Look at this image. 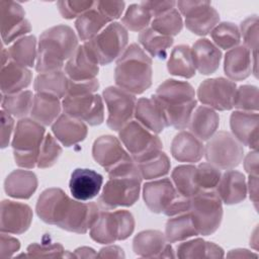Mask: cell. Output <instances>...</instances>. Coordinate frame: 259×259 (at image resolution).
Returning <instances> with one entry per match:
<instances>
[{
	"instance_id": "cell-1",
	"label": "cell",
	"mask_w": 259,
	"mask_h": 259,
	"mask_svg": "<svg viewBox=\"0 0 259 259\" xmlns=\"http://www.w3.org/2000/svg\"><path fill=\"white\" fill-rule=\"evenodd\" d=\"M78 47V36L72 27L58 24L46 29L39 35L35 70L39 74L60 71Z\"/></svg>"
},
{
	"instance_id": "cell-2",
	"label": "cell",
	"mask_w": 259,
	"mask_h": 259,
	"mask_svg": "<svg viewBox=\"0 0 259 259\" xmlns=\"http://www.w3.org/2000/svg\"><path fill=\"white\" fill-rule=\"evenodd\" d=\"M154 98L160 104L167 126L184 130L196 107L195 91L186 81L168 79L157 88Z\"/></svg>"
},
{
	"instance_id": "cell-3",
	"label": "cell",
	"mask_w": 259,
	"mask_h": 259,
	"mask_svg": "<svg viewBox=\"0 0 259 259\" xmlns=\"http://www.w3.org/2000/svg\"><path fill=\"white\" fill-rule=\"evenodd\" d=\"M152 59L138 44H131L117 59L114 81L117 87L136 95L152 85Z\"/></svg>"
},
{
	"instance_id": "cell-4",
	"label": "cell",
	"mask_w": 259,
	"mask_h": 259,
	"mask_svg": "<svg viewBox=\"0 0 259 259\" xmlns=\"http://www.w3.org/2000/svg\"><path fill=\"white\" fill-rule=\"evenodd\" d=\"M45 126L32 118H21L17 121L11 146L17 166L32 169L37 166L39 148L45 138Z\"/></svg>"
},
{
	"instance_id": "cell-5",
	"label": "cell",
	"mask_w": 259,
	"mask_h": 259,
	"mask_svg": "<svg viewBox=\"0 0 259 259\" xmlns=\"http://www.w3.org/2000/svg\"><path fill=\"white\" fill-rule=\"evenodd\" d=\"M135 230L133 214L125 209L100 210L89 231L91 239L99 244H111L127 239Z\"/></svg>"
},
{
	"instance_id": "cell-6",
	"label": "cell",
	"mask_w": 259,
	"mask_h": 259,
	"mask_svg": "<svg viewBox=\"0 0 259 259\" xmlns=\"http://www.w3.org/2000/svg\"><path fill=\"white\" fill-rule=\"evenodd\" d=\"M188 212L198 235L209 236L221 226L223 202L214 189L201 190L190 198Z\"/></svg>"
},
{
	"instance_id": "cell-7",
	"label": "cell",
	"mask_w": 259,
	"mask_h": 259,
	"mask_svg": "<svg viewBox=\"0 0 259 259\" xmlns=\"http://www.w3.org/2000/svg\"><path fill=\"white\" fill-rule=\"evenodd\" d=\"M127 42V29L119 22H111L84 46L99 65L105 66L123 54Z\"/></svg>"
},
{
	"instance_id": "cell-8",
	"label": "cell",
	"mask_w": 259,
	"mask_h": 259,
	"mask_svg": "<svg viewBox=\"0 0 259 259\" xmlns=\"http://www.w3.org/2000/svg\"><path fill=\"white\" fill-rule=\"evenodd\" d=\"M142 179L140 173L109 177L99 195V204L104 209L132 206L139 199Z\"/></svg>"
},
{
	"instance_id": "cell-9",
	"label": "cell",
	"mask_w": 259,
	"mask_h": 259,
	"mask_svg": "<svg viewBox=\"0 0 259 259\" xmlns=\"http://www.w3.org/2000/svg\"><path fill=\"white\" fill-rule=\"evenodd\" d=\"M203 156L219 169L231 170L242 162L244 148L231 133L221 131L207 140Z\"/></svg>"
},
{
	"instance_id": "cell-10",
	"label": "cell",
	"mask_w": 259,
	"mask_h": 259,
	"mask_svg": "<svg viewBox=\"0 0 259 259\" xmlns=\"http://www.w3.org/2000/svg\"><path fill=\"white\" fill-rule=\"evenodd\" d=\"M121 144L136 163L162 149L160 138L146 128L138 120H131L118 131Z\"/></svg>"
},
{
	"instance_id": "cell-11",
	"label": "cell",
	"mask_w": 259,
	"mask_h": 259,
	"mask_svg": "<svg viewBox=\"0 0 259 259\" xmlns=\"http://www.w3.org/2000/svg\"><path fill=\"white\" fill-rule=\"evenodd\" d=\"M102 96L108 112L106 124L110 130L118 132L133 120L137 104L136 96L117 86L105 88Z\"/></svg>"
},
{
	"instance_id": "cell-12",
	"label": "cell",
	"mask_w": 259,
	"mask_h": 259,
	"mask_svg": "<svg viewBox=\"0 0 259 259\" xmlns=\"http://www.w3.org/2000/svg\"><path fill=\"white\" fill-rule=\"evenodd\" d=\"M178 11L185 17L186 28L196 35H206L220 21L219 12L208 1H178Z\"/></svg>"
},
{
	"instance_id": "cell-13",
	"label": "cell",
	"mask_w": 259,
	"mask_h": 259,
	"mask_svg": "<svg viewBox=\"0 0 259 259\" xmlns=\"http://www.w3.org/2000/svg\"><path fill=\"white\" fill-rule=\"evenodd\" d=\"M64 113L89 125H99L104 120L102 97L95 93L66 95L62 100Z\"/></svg>"
},
{
	"instance_id": "cell-14",
	"label": "cell",
	"mask_w": 259,
	"mask_h": 259,
	"mask_svg": "<svg viewBox=\"0 0 259 259\" xmlns=\"http://www.w3.org/2000/svg\"><path fill=\"white\" fill-rule=\"evenodd\" d=\"M236 89V83L227 78H210L200 83L197 89V98L203 105L213 110H230L233 108Z\"/></svg>"
},
{
	"instance_id": "cell-15",
	"label": "cell",
	"mask_w": 259,
	"mask_h": 259,
	"mask_svg": "<svg viewBox=\"0 0 259 259\" xmlns=\"http://www.w3.org/2000/svg\"><path fill=\"white\" fill-rule=\"evenodd\" d=\"M1 36L4 45H9L31 31L22 6L14 1H0Z\"/></svg>"
},
{
	"instance_id": "cell-16",
	"label": "cell",
	"mask_w": 259,
	"mask_h": 259,
	"mask_svg": "<svg viewBox=\"0 0 259 259\" xmlns=\"http://www.w3.org/2000/svg\"><path fill=\"white\" fill-rule=\"evenodd\" d=\"M92 156L93 159L105 169L107 174L134 160L130 153L124 150L119 139L110 135L101 136L94 141Z\"/></svg>"
},
{
	"instance_id": "cell-17",
	"label": "cell",
	"mask_w": 259,
	"mask_h": 259,
	"mask_svg": "<svg viewBox=\"0 0 259 259\" xmlns=\"http://www.w3.org/2000/svg\"><path fill=\"white\" fill-rule=\"evenodd\" d=\"M99 212L100 210L95 202H82L71 198L58 227L68 232L85 234L95 223Z\"/></svg>"
},
{
	"instance_id": "cell-18",
	"label": "cell",
	"mask_w": 259,
	"mask_h": 259,
	"mask_svg": "<svg viewBox=\"0 0 259 259\" xmlns=\"http://www.w3.org/2000/svg\"><path fill=\"white\" fill-rule=\"evenodd\" d=\"M71 198L58 187L44 190L38 196L35 210L37 217L46 224L58 227L62 221Z\"/></svg>"
},
{
	"instance_id": "cell-19",
	"label": "cell",
	"mask_w": 259,
	"mask_h": 259,
	"mask_svg": "<svg viewBox=\"0 0 259 259\" xmlns=\"http://www.w3.org/2000/svg\"><path fill=\"white\" fill-rule=\"evenodd\" d=\"M179 194L169 178L153 180L143 186L145 204L154 213H164Z\"/></svg>"
},
{
	"instance_id": "cell-20",
	"label": "cell",
	"mask_w": 259,
	"mask_h": 259,
	"mask_svg": "<svg viewBox=\"0 0 259 259\" xmlns=\"http://www.w3.org/2000/svg\"><path fill=\"white\" fill-rule=\"evenodd\" d=\"M134 252L144 258H174L172 246L165 235L158 230H146L136 235L133 241Z\"/></svg>"
},
{
	"instance_id": "cell-21",
	"label": "cell",
	"mask_w": 259,
	"mask_h": 259,
	"mask_svg": "<svg viewBox=\"0 0 259 259\" xmlns=\"http://www.w3.org/2000/svg\"><path fill=\"white\" fill-rule=\"evenodd\" d=\"M32 222V210L29 205L17 201L4 199L1 202L2 233L13 235L23 234L28 230Z\"/></svg>"
},
{
	"instance_id": "cell-22",
	"label": "cell",
	"mask_w": 259,
	"mask_h": 259,
	"mask_svg": "<svg viewBox=\"0 0 259 259\" xmlns=\"http://www.w3.org/2000/svg\"><path fill=\"white\" fill-rule=\"evenodd\" d=\"M102 184L101 174L91 169L77 168L71 174L69 188L75 199L87 201L99 194Z\"/></svg>"
},
{
	"instance_id": "cell-23",
	"label": "cell",
	"mask_w": 259,
	"mask_h": 259,
	"mask_svg": "<svg viewBox=\"0 0 259 259\" xmlns=\"http://www.w3.org/2000/svg\"><path fill=\"white\" fill-rule=\"evenodd\" d=\"M232 135L239 143L253 150L258 148V113L237 110L231 114Z\"/></svg>"
},
{
	"instance_id": "cell-24",
	"label": "cell",
	"mask_w": 259,
	"mask_h": 259,
	"mask_svg": "<svg viewBox=\"0 0 259 259\" xmlns=\"http://www.w3.org/2000/svg\"><path fill=\"white\" fill-rule=\"evenodd\" d=\"M99 72V64L87 48L79 46L73 56L65 64V73L72 81L95 79Z\"/></svg>"
},
{
	"instance_id": "cell-25",
	"label": "cell",
	"mask_w": 259,
	"mask_h": 259,
	"mask_svg": "<svg viewBox=\"0 0 259 259\" xmlns=\"http://www.w3.org/2000/svg\"><path fill=\"white\" fill-rule=\"evenodd\" d=\"M214 190L225 204L240 203L245 200L248 192L246 178L243 173L237 170H227L222 174Z\"/></svg>"
},
{
	"instance_id": "cell-26",
	"label": "cell",
	"mask_w": 259,
	"mask_h": 259,
	"mask_svg": "<svg viewBox=\"0 0 259 259\" xmlns=\"http://www.w3.org/2000/svg\"><path fill=\"white\" fill-rule=\"evenodd\" d=\"M190 49L194 68L200 74L210 75L219 69L222 52L209 39L199 38Z\"/></svg>"
},
{
	"instance_id": "cell-27",
	"label": "cell",
	"mask_w": 259,
	"mask_h": 259,
	"mask_svg": "<svg viewBox=\"0 0 259 259\" xmlns=\"http://www.w3.org/2000/svg\"><path fill=\"white\" fill-rule=\"evenodd\" d=\"M55 138L65 147L74 146L85 140L88 128L87 124L66 113L61 114L52 124Z\"/></svg>"
},
{
	"instance_id": "cell-28",
	"label": "cell",
	"mask_w": 259,
	"mask_h": 259,
	"mask_svg": "<svg viewBox=\"0 0 259 259\" xmlns=\"http://www.w3.org/2000/svg\"><path fill=\"white\" fill-rule=\"evenodd\" d=\"M171 154L178 162L196 163L204 154V145L190 132L181 131L172 140Z\"/></svg>"
},
{
	"instance_id": "cell-29",
	"label": "cell",
	"mask_w": 259,
	"mask_h": 259,
	"mask_svg": "<svg viewBox=\"0 0 259 259\" xmlns=\"http://www.w3.org/2000/svg\"><path fill=\"white\" fill-rule=\"evenodd\" d=\"M224 71L233 82L248 78L252 73V52L245 46L229 50L225 55Z\"/></svg>"
},
{
	"instance_id": "cell-30",
	"label": "cell",
	"mask_w": 259,
	"mask_h": 259,
	"mask_svg": "<svg viewBox=\"0 0 259 259\" xmlns=\"http://www.w3.org/2000/svg\"><path fill=\"white\" fill-rule=\"evenodd\" d=\"M31 71L15 62L8 61L1 65L0 84L2 94H14L23 91L31 82Z\"/></svg>"
},
{
	"instance_id": "cell-31",
	"label": "cell",
	"mask_w": 259,
	"mask_h": 259,
	"mask_svg": "<svg viewBox=\"0 0 259 259\" xmlns=\"http://www.w3.org/2000/svg\"><path fill=\"white\" fill-rule=\"evenodd\" d=\"M135 117L141 124L156 135L162 133L167 127L162 108L154 96H151V98L143 97L137 100Z\"/></svg>"
},
{
	"instance_id": "cell-32",
	"label": "cell",
	"mask_w": 259,
	"mask_h": 259,
	"mask_svg": "<svg viewBox=\"0 0 259 259\" xmlns=\"http://www.w3.org/2000/svg\"><path fill=\"white\" fill-rule=\"evenodd\" d=\"M219 125V114L215 110L205 105L195 107L188 123L189 132L200 141L209 140L217 133Z\"/></svg>"
},
{
	"instance_id": "cell-33",
	"label": "cell",
	"mask_w": 259,
	"mask_h": 259,
	"mask_svg": "<svg viewBox=\"0 0 259 259\" xmlns=\"http://www.w3.org/2000/svg\"><path fill=\"white\" fill-rule=\"evenodd\" d=\"M37 188V177L32 171L17 169L8 174L4 181V190L8 196L28 199Z\"/></svg>"
},
{
	"instance_id": "cell-34",
	"label": "cell",
	"mask_w": 259,
	"mask_h": 259,
	"mask_svg": "<svg viewBox=\"0 0 259 259\" xmlns=\"http://www.w3.org/2000/svg\"><path fill=\"white\" fill-rule=\"evenodd\" d=\"M62 101L60 98L45 92H36L30 111L31 118L44 126L53 124L61 115Z\"/></svg>"
},
{
	"instance_id": "cell-35",
	"label": "cell",
	"mask_w": 259,
	"mask_h": 259,
	"mask_svg": "<svg viewBox=\"0 0 259 259\" xmlns=\"http://www.w3.org/2000/svg\"><path fill=\"white\" fill-rule=\"evenodd\" d=\"M109 23L111 22L96 8L94 4L92 8L81 14L75 21L78 38L84 42L88 41L96 36Z\"/></svg>"
},
{
	"instance_id": "cell-36",
	"label": "cell",
	"mask_w": 259,
	"mask_h": 259,
	"mask_svg": "<svg viewBox=\"0 0 259 259\" xmlns=\"http://www.w3.org/2000/svg\"><path fill=\"white\" fill-rule=\"evenodd\" d=\"M224 256L225 252L222 247L200 238L179 244L175 255L178 258H222Z\"/></svg>"
},
{
	"instance_id": "cell-37",
	"label": "cell",
	"mask_w": 259,
	"mask_h": 259,
	"mask_svg": "<svg viewBox=\"0 0 259 259\" xmlns=\"http://www.w3.org/2000/svg\"><path fill=\"white\" fill-rule=\"evenodd\" d=\"M167 70L171 75L192 78L195 75V68L191 57V49L187 45L176 46L169 57Z\"/></svg>"
},
{
	"instance_id": "cell-38",
	"label": "cell",
	"mask_w": 259,
	"mask_h": 259,
	"mask_svg": "<svg viewBox=\"0 0 259 259\" xmlns=\"http://www.w3.org/2000/svg\"><path fill=\"white\" fill-rule=\"evenodd\" d=\"M69 78L62 70L48 73H40L34 80V90L53 94L57 97L64 98L68 92Z\"/></svg>"
},
{
	"instance_id": "cell-39",
	"label": "cell",
	"mask_w": 259,
	"mask_h": 259,
	"mask_svg": "<svg viewBox=\"0 0 259 259\" xmlns=\"http://www.w3.org/2000/svg\"><path fill=\"white\" fill-rule=\"evenodd\" d=\"M165 237L169 243L181 242L198 235L189 212L170 217L165 226Z\"/></svg>"
},
{
	"instance_id": "cell-40",
	"label": "cell",
	"mask_w": 259,
	"mask_h": 259,
	"mask_svg": "<svg viewBox=\"0 0 259 259\" xmlns=\"http://www.w3.org/2000/svg\"><path fill=\"white\" fill-rule=\"evenodd\" d=\"M7 51L10 61L30 68L35 65L34 62L37 57L36 38L32 34L25 35L14 41Z\"/></svg>"
},
{
	"instance_id": "cell-41",
	"label": "cell",
	"mask_w": 259,
	"mask_h": 259,
	"mask_svg": "<svg viewBox=\"0 0 259 259\" xmlns=\"http://www.w3.org/2000/svg\"><path fill=\"white\" fill-rule=\"evenodd\" d=\"M139 42L151 57L164 60L167 57L168 50L173 45L174 39L158 33L151 27L142 30L139 34Z\"/></svg>"
},
{
	"instance_id": "cell-42",
	"label": "cell",
	"mask_w": 259,
	"mask_h": 259,
	"mask_svg": "<svg viewBox=\"0 0 259 259\" xmlns=\"http://www.w3.org/2000/svg\"><path fill=\"white\" fill-rule=\"evenodd\" d=\"M137 165L142 178L146 180L164 177L169 173L171 166L168 156L161 150L147 156Z\"/></svg>"
},
{
	"instance_id": "cell-43",
	"label": "cell",
	"mask_w": 259,
	"mask_h": 259,
	"mask_svg": "<svg viewBox=\"0 0 259 259\" xmlns=\"http://www.w3.org/2000/svg\"><path fill=\"white\" fill-rule=\"evenodd\" d=\"M33 97L34 95L29 90H23L14 94H2V110L13 117L24 118L31 111Z\"/></svg>"
},
{
	"instance_id": "cell-44",
	"label": "cell",
	"mask_w": 259,
	"mask_h": 259,
	"mask_svg": "<svg viewBox=\"0 0 259 259\" xmlns=\"http://www.w3.org/2000/svg\"><path fill=\"white\" fill-rule=\"evenodd\" d=\"M194 165H180L174 168L171 174V180L176 190L183 196L191 198L200 190L195 182Z\"/></svg>"
},
{
	"instance_id": "cell-45",
	"label": "cell",
	"mask_w": 259,
	"mask_h": 259,
	"mask_svg": "<svg viewBox=\"0 0 259 259\" xmlns=\"http://www.w3.org/2000/svg\"><path fill=\"white\" fill-rule=\"evenodd\" d=\"M213 44L223 50H231L238 47L241 41L239 27L230 21L218 23L210 31Z\"/></svg>"
},
{
	"instance_id": "cell-46",
	"label": "cell",
	"mask_w": 259,
	"mask_h": 259,
	"mask_svg": "<svg viewBox=\"0 0 259 259\" xmlns=\"http://www.w3.org/2000/svg\"><path fill=\"white\" fill-rule=\"evenodd\" d=\"M183 27V20L178 9L173 8L151 21V28L166 36L177 35Z\"/></svg>"
},
{
	"instance_id": "cell-47",
	"label": "cell",
	"mask_w": 259,
	"mask_h": 259,
	"mask_svg": "<svg viewBox=\"0 0 259 259\" xmlns=\"http://www.w3.org/2000/svg\"><path fill=\"white\" fill-rule=\"evenodd\" d=\"M152 15L149 10L144 7L141 3L130 5L122 18V25L131 31H142L148 28V25L152 21Z\"/></svg>"
},
{
	"instance_id": "cell-48",
	"label": "cell",
	"mask_w": 259,
	"mask_h": 259,
	"mask_svg": "<svg viewBox=\"0 0 259 259\" xmlns=\"http://www.w3.org/2000/svg\"><path fill=\"white\" fill-rule=\"evenodd\" d=\"M233 107L241 111L257 112L258 88L254 85H241L235 91Z\"/></svg>"
},
{
	"instance_id": "cell-49",
	"label": "cell",
	"mask_w": 259,
	"mask_h": 259,
	"mask_svg": "<svg viewBox=\"0 0 259 259\" xmlns=\"http://www.w3.org/2000/svg\"><path fill=\"white\" fill-rule=\"evenodd\" d=\"M221 176V169L208 162L200 163L195 168V182L200 191L215 189Z\"/></svg>"
},
{
	"instance_id": "cell-50",
	"label": "cell",
	"mask_w": 259,
	"mask_h": 259,
	"mask_svg": "<svg viewBox=\"0 0 259 259\" xmlns=\"http://www.w3.org/2000/svg\"><path fill=\"white\" fill-rule=\"evenodd\" d=\"M62 154V148L51 134H47L39 148L37 167L45 169L56 164Z\"/></svg>"
},
{
	"instance_id": "cell-51",
	"label": "cell",
	"mask_w": 259,
	"mask_h": 259,
	"mask_svg": "<svg viewBox=\"0 0 259 259\" xmlns=\"http://www.w3.org/2000/svg\"><path fill=\"white\" fill-rule=\"evenodd\" d=\"M27 256L34 258H66L76 257L75 254H70L64 250V247L60 243L38 244L32 243L27 247Z\"/></svg>"
},
{
	"instance_id": "cell-52",
	"label": "cell",
	"mask_w": 259,
	"mask_h": 259,
	"mask_svg": "<svg viewBox=\"0 0 259 259\" xmlns=\"http://www.w3.org/2000/svg\"><path fill=\"white\" fill-rule=\"evenodd\" d=\"M240 34L243 37L244 46L252 53L258 52V35H259V21L257 15L247 17L241 22Z\"/></svg>"
},
{
	"instance_id": "cell-53",
	"label": "cell",
	"mask_w": 259,
	"mask_h": 259,
	"mask_svg": "<svg viewBox=\"0 0 259 259\" xmlns=\"http://www.w3.org/2000/svg\"><path fill=\"white\" fill-rule=\"evenodd\" d=\"M93 5L94 1L85 0H63L57 2L59 12L65 19L78 18L81 14L92 8Z\"/></svg>"
},
{
	"instance_id": "cell-54",
	"label": "cell",
	"mask_w": 259,
	"mask_h": 259,
	"mask_svg": "<svg viewBox=\"0 0 259 259\" xmlns=\"http://www.w3.org/2000/svg\"><path fill=\"white\" fill-rule=\"evenodd\" d=\"M94 4L110 22L119 18L125 7L123 1H95Z\"/></svg>"
},
{
	"instance_id": "cell-55",
	"label": "cell",
	"mask_w": 259,
	"mask_h": 259,
	"mask_svg": "<svg viewBox=\"0 0 259 259\" xmlns=\"http://www.w3.org/2000/svg\"><path fill=\"white\" fill-rule=\"evenodd\" d=\"M98 88L99 82L96 78L87 81H72L69 79L67 95L94 93L98 90Z\"/></svg>"
},
{
	"instance_id": "cell-56",
	"label": "cell",
	"mask_w": 259,
	"mask_h": 259,
	"mask_svg": "<svg viewBox=\"0 0 259 259\" xmlns=\"http://www.w3.org/2000/svg\"><path fill=\"white\" fill-rule=\"evenodd\" d=\"M14 118L4 110H1V148L8 147L13 133Z\"/></svg>"
},
{
	"instance_id": "cell-57",
	"label": "cell",
	"mask_w": 259,
	"mask_h": 259,
	"mask_svg": "<svg viewBox=\"0 0 259 259\" xmlns=\"http://www.w3.org/2000/svg\"><path fill=\"white\" fill-rule=\"evenodd\" d=\"M0 255L2 258L11 257L20 249V242L16 238L8 235V233H2L0 236Z\"/></svg>"
},
{
	"instance_id": "cell-58",
	"label": "cell",
	"mask_w": 259,
	"mask_h": 259,
	"mask_svg": "<svg viewBox=\"0 0 259 259\" xmlns=\"http://www.w3.org/2000/svg\"><path fill=\"white\" fill-rule=\"evenodd\" d=\"M141 4L146 7L153 17H157L173 8H175L176 2L170 1H142Z\"/></svg>"
},
{
	"instance_id": "cell-59",
	"label": "cell",
	"mask_w": 259,
	"mask_h": 259,
	"mask_svg": "<svg viewBox=\"0 0 259 259\" xmlns=\"http://www.w3.org/2000/svg\"><path fill=\"white\" fill-rule=\"evenodd\" d=\"M244 169L249 175H257L258 176V152L254 150L249 152L243 161Z\"/></svg>"
},
{
	"instance_id": "cell-60",
	"label": "cell",
	"mask_w": 259,
	"mask_h": 259,
	"mask_svg": "<svg viewBox=\"0 0 259 259\" xmlns=\"http://www.w3.org/2000/svg\"><path fill=\"white\" fill-rule=\"evenodd\" d=\"M97 257H100V258H124L125 254L119 246L111 245V246H106L104 248H101L99 253L97 254Z\"/></svg>"
},
{
	"instance_id": "cell-61",
	"label": "cell",
	"mask_w": 259,
	"mask_h": 259,
	"mask_svg": "<svg viewBox=\"0 0 259 259\" xmlns=\"http://www.w3.org/2000/svg\"><path fill=\"white\" fill-rule=\"evenodd\" d=\"M247 191H249L250 199L252 200V202L254 203L257 209V204H258V176L257 175H249Z\"/></svg>"
},
{
	"instance_id": "cell-62",
	"label": "cell",
	"mask_w": 259,
	"mask_h": 259,
	"mask_svg": "<svg viewBox=\"0 0 259 259\" xmlns=\"http://www.w3.org/2000/svg\"><path fill=\"white\" fill-rule=\"evenodd\" d=\"M77 258H93L97 257V253L90 247H79L74 251Z\"/></svg>"
},
{
	"instance_id": "cell-63",
	"label": "cell",
	"mask_w": 259,
	"mask_h": 259,
	"mask_svg": "<svg viewBox=\"0 0 259 259\" xmlns=\"http://www.w3.org/2000/svg\"><path fill=\"white\" fill-rule=\"evenodd\" d=\"M228 257H237V258H250V257H257V254L247 250V249H235L231 250L228 254Z\"/></svg>"
}]
</instances>
